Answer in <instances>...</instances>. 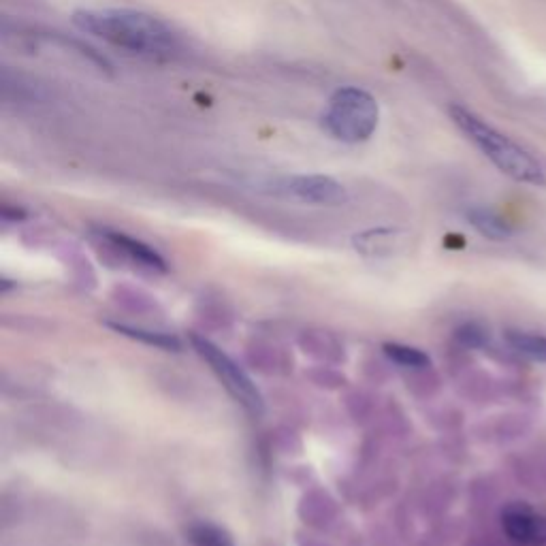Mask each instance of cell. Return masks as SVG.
Returning a JSON list of instances; mask_svg holds the SVG:
<instances>
[{
    "label": "cell",
    "mask_w": 546,
    "mask_h": 546,
    "mask_svg": "<svg viewBox=\"0 0 546 546\" xmlns=\"http://www.w3.org/2000/svg\"><path fill=\"white\" fill-rule=\"evenodd\" d=\"M107 327L114 329L116 333H120L124 337H128V340H135V342H141V344L152 346V348H160V350H167V352H180L182 350V342L171 333L131 327V325H124V323H107Z\"/></svg>",
    "instance_id": "8"
},
{
    "label": "cell",
    "mask_w": 546,
    "mask_h": 546,
    "mask_svg": "<svg viewBox=\"0 0 546 546\" xmlns=\"http://www.w3.org/2000/svg\"><path fill=\"white\" fill-rule=\"evenodd\" d=\"M190 344L197 350V355L210 365L216 378L222 382V387L229 391V395L242 406L248 414L261 416L265 412V399L256 387L254 380L244 372V367L239 365L233 357H229L220 346L201 337L197 333L190 335Z\"/></svg>",
    "instance_id": "4"
},
{
    "label": "cell",
    "mask_w": 546,
    "mask_h": 546,
    "mask_svg": "<svg viewBox=\"0 0 546 546\" xmlns=\"http://www.w3.org/2000/svg\"><path fill=\"white\" fill-rule=\"evenodd\" d=\"M188 540L192 546H235L227 529L214 523H195L188 529Z\"/></svg>",
    "instance_id": "11"
},
{
    "label": "cell",
    "mask_w": 546,
    "mask_h": 546,
    "mask_svg": "<svg viewBox=\"0 0 546 546\" xmlns=\"http://www.w3.org/2000/svg\"><path fill=\"white\" fill-rule=\"evenodd\" d=\"M451 118L459 126V131L468 137L497 169L510 175L512 180L536 186L546 184V175L534 160V156H529L515 141L508 139L500 131H495V128L489 126L483 118H478L470 109H465L461 105L451 107Z\"/></svg>",
    "instance_id": "2"
},
{
    "label": "cell",
    "mask_w": 546,
    "mask_h": 546,
    "mask_svg": "<svg viewBox=\"0 0 546 546\" xmlns=\"http://www.w3.org/2000/svg\"><path fill=\"white\" fill-rule=\"evenodd\" d=\"M397 235L399 233L393 229H372L361 235H355L352 242H355V248L363 254H382V252H389L395 246Z\"/></svg>",
    "instance_id": "12"
},
{
    "label": "cell",
    "mask_w": 546,
    "mask_h": 546,
    "mask_svg": "<svg viewBox=\"0 0 546 546\" xmlns=\"http://www.w3.org/2000/svg\"><path fill=\"white\" fill-rule=\"evenodd\" d=\"M468 220L480 235L495 239V242H504V239L512 235V229L508 224L495 212L487 210V207H472L468 212Z\"/></svg>",
    "instance_id": "9"
},
{
    "label": "cell",
    "mask_w": 546,
    "mask_h": 546,
    "mask_svg": "<svg viewBox=\"0 0 546 546\" xmlns=\"http://www.w3.org/2000/svg\"><path fill=\"white\" fill-rule=\"evenodd\" d=\"M73 24L84 35L143 58H169L178 52L175 32L150 13L133 9L77 11Z\"/></svg>",
    "instance_id": "1"
},
{
    "label": "cell",
    "mask_w": 546,
    "mask_h": 546,
    "mask_svg": "<svg viewBox=\"0 0 546 546\" xmlns=\"http://www.w3.org/2000/svg\"><path fill=\"white\" fill-rule=\"evenodd\" d=\"M380 122V107L372 94L363 88H340L323 114V128L342 143H363L372 139Z\"/></svg>",
    "instance_id": "3"
},
{
    "label": "cell",
    "mask_w": 546,
    "mask_h": 546,
    "mask_svg": "<svg viewBox=\"0 0 546 546\" xmlns=\"http://www.w3.org/2000/svg\"><path fill=\"white\" fill-rule=\"evenodd\" d=\"M101 237L111 248H116L118 252L128 256L133 263L154 269V271H167V263L163 256H160L152 246L139 242V239L120 231H111V229H103Z\"/></svg>",
    "instance_id": "7"
},
{
    "label": "cell",
    "mask_w": 546,
    "mask_h": 546,
    "mask_svg": "<svg viewBox=\"0 0 546 546\" xmlns=\"http://www.w3.org/2000/svg\"><path fill=\"white\" fill-rule=\"evenodd\" d=\"M267 192L282 199H291L303 205L337 207L348 201V190L329 175L310 173V175H288V178L271 180Z\"/></svg>",
    "instance_id": "5"
},
{
    "label": "cell",
    "mask_w": 546,
    "mask_h": 546,
    "mask_svg": "<svg viewBox=\"0 0 546 546\" xmlns=\"http://www.w3.org/2000/svg\"><path fill=\"white\" fill-rule=\"evenodd\" d=\"M506 342L510 344L512 350H517L519 355L532 361L546 363V337L527 333V331H508Z\"/></svg>",
    "instance_id": "10"
},
{
    "label": "cell",
    "mask_w": 546,
    "mask_h": 546,
    "mask_svg": "<svg viewBox=\"0 0 546 546\" xmlns=\"http://www.w3.org/2000/svg\"><path fill=\"white\" fill-rule=\"evenodd\" d=\"M506 536L521 546H540L546 542V519L527 504H508L502 512Z\"/></svg>",
    "instance_id": "6"
},
{
    "label": "cell",
    "mask_w": 546,
    "mask_h": 546,
    "mask_svg": "<svg viewBox=\"0 0 546 546\" xmlns=\"http://www.w3.org/2000/svg\"><path fill=\"white\" fill-rule=\"evenodd\" d=\"M455 337H457V342L465 348H485L489 344V333L476 323L461 325L457 329Z\"/></svg>",
    "instance_id": "14"
},
{
    "label": "cell",
    "mask_w": 546,
    "mask_h": 546,
    "mask_svg": "<svg viewBox=\"0 0 546 546\" xmlns=\"http://www.w3.org/2000/svg\"><path fill=\"white\" fill-rule=\"evenodd\" d=\"M382 350L393 363H397L401 367H408V369H423V367H429V363H431V359L425 355V352L414 348V346L393 342V344H384Z\"/></svg>",
    "instance_id": "13"
}]
</instances>
